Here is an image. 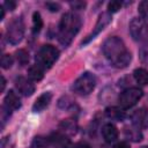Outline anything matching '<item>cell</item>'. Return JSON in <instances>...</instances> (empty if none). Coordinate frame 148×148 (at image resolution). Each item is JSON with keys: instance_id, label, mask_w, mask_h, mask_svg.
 <instances>
[{"instance_id": "obj_1", "label": "cell", "mask_w": 148, "mask_h": 148, "mask_svg": "<svg viewBox=\"0 0 148 148\" xmlns=\"http://www.w3.org/2000/svg\"><path fill=\"white\" fill-rule=\"evenodd\" d=\"M103 53L108 61L116 68H125L132 60V54L125 46L124 42L118 37L108 38L102 46Z\"/></svg>"}, {"instance_id": "obj_2", "label": "cell", "mask_w": 148, "mask_h": 148, "mask_svg": "<svg viewBox=\"0 0 148 148\" xmlns=\"http://www.w3.org/2000/svg\"><path fill=\"white\" fill-rule=\"evenodd\" d=\"M81 18L77 14L74 13H66L62 15L59 24V32H58V39L59 42L67 46L71 44L74 36L79 32L81 28Z\"/></svg>"}, {"instance_id": "obj_3", "label": "cell", "mask_w": 148, "mask_h": 148, "mask_svg": "<svg viewBox=\"0 0 148 148\" xmlns=\"http://www.w3.org/2000/svg\"><path fill=\"white\" fill-rule=\"evenodd\" d=\"M58 58H59V50L53 45L46 44L38 50L36 54V62L42 68L49 69L58 60Z\"/></svg>"}, {"instance_id": "obj_4", "label": "cell", "mask_w": 148, "mask_h": 148, "mask_svg": "<svg viewBox=\"0 0 148 148\" xmlns=\"http://www.w3.org/2000/svg\"><path fill=\"white\" fill-rule=\"evenodd\" d=\"M95 84H96V79L95 76L89 73V72H86L83 74H81L74 82L73 84V90L79 94V95H88L90 94L94 88H95Z\"/></svg>"}, {"instance_id": "obj_5", "label": "cell", "mask_w": 148, "mask_h": 148, "mask_svg": "<svg viewBox=\"0 0 148 148\" xmlns=\"http://www.w3.org/2000/svg\"><path fill=\"white\" fill-rule=\"evenodd\" d=\"M24 36V23L21 17L14 18L7 28V40L8 43L16 45L18 44Z\"/></svg>"}, {"instance_id": "obj_6", "label": "cell", "mask_w": 148, "mask_h": 148, "mask_svg": "<svg viewBox=\"0 0 148 148\" xmlns=\"http://www.w3.org/2000/svg\"><path fill=\"white\" fill-rule=\"evenodd\" d=\"M142 95H143L142 90L136 88V87L127 88V89H125L120 94V96H119V104L123 108H125V109L132 108V106H134L140 101Z\"/></svg>"}, {"instance_id": "obj_7", "label": "cell", "mask_w": 148, "mask_h": 148, "mask_svg": "<svg viewBox=\"0 0 148 148\" xmlns=\"http://www.w3.org/2000/svg\"><path fill=\"white\" fill-rule=\"evenodd\" d=\"M130 32L134 40H143L148 36V24L141 17H134L130 22Z\"/></svg>"}, {"instance_id": "obj_8", "label": "cell", "mask_w": 148, "mask_h": 148, "mask_svg": "<svg viewBox=\"0 0 148 148\" xmlns=\"http://www.w3.org/2000/svg\"><path fill=\"white\" fill-rule=\"evenodd\" d=\"M132 124L136 128H147L148 127V110L145 108L135 110L131 116Z\"/></svg>"}, {"instance_id": "obj_9", "label": "cell", "mask_w": 148, "mask_h": 148, "mask_svg": "<svg viewBox=\"0 0 148 148\" xmlns=\"http://www.w3.org/2000/svg\"><path fill=\"white\" fill-rule=\"evenodd\" d=\"M15 87L23 96H31L35 92L34 83L30 80H28L27 77H23V76H20L15 80Z\"/></svg>"}, {"instance_id": "obj_10", "label": "cell", "mask_w": 148, "mask_h": 148, "mask_svg": "<svg viewBox=\"0 0 148 148\" xmlns=\"http://www.w3.org/2000/svg\"><path fill=\"white\" fill-rule=\"evenodd\" d=\"M110 22H111V15H110V13H102V14L98 16V20H97V22H96V25H95L94 31L88 36V38H87L83 43H87V42H89L90 39L95 38V36L98 35Z\"/></svg>"}, {"instance_id": "obj_11", "label": "cell", "mask_w": 148, "mask_h": 148, "mask_svg": "<svg viewBox=\"0 0 148 148\" xmlns=\"http://www.w3.org/2000/svg\"><path fill=\"white\" fill-rule=\"evenodd\" d=\"M49 140H50L51 146H53L54 148H73L71 140L59 132L52 133Z\"/></svg>"}, {"instance_id": "obj_12", "label": "cell", "mask_w": 148, "mask_h": 148, "mask_svg": "<svg viewBox=\"0 0 148 148\" xmlns=\"http://www.w3.org/2000/svg\"><path fill=\"white\" fill-rule=\"evenodd\" d=\"M51 98H52V94L50 91H46L44 94H42L34 103L32 105V111L34 112H40L43 111L51 102Z\"/></svg>"}, {"instance_id": "obj_13", "label": "cell", "mask_w": 148, "mask_h": 148, "mask_svg": "<svg viewBox=\"0 0 148 148\" xmlns=\"http://www.w3.org/2000/svg\"><path fill=\"white\" fill-rule=\"evenodd\" d=\"M102 135L106 142H113L118 138V130L112 124H105L102 128Z\"/></svg>"}, {"instance_id": "obj_14", "label": "cell", "mask_w": 148, "mask_h": 148, "mask_svg": "<svg viewBox=\"0 0 148 148\" xmlns=\"http://www.w3.org/2000/svg\"><path fill=\"white\" fill-rule=\"evenodd\" d=\"M105 116L111 120L121 121L125 118V111L118 106H109L105 109Z\"/></svg>"}, {"instance_id": "obj_15", "label": "cell", "mask_w": 148, "mask_h": 148, "mask_svg": "<svg viewBox=\"0 0 148 148\" xmlns=\"http://www.w3.org/2000/svg\"><path fill=\"white\" fill-rule=\"evenodd\" d=\"M5 105L10 110H16V109H18L21 106L20 98L13 90H9L7 92V95L5 97Z\"/></svg>"}, {"instance_id": "obj_16", "label": "cell", "mask_w": 148, "mask_h": 148, "mask_svg": "<svg viewBox=\"0 0 148 148\" xmlns=\"http://www.w3.org/2000/svg\"><path fill=\"white\" fill-rule=\"evenodd\" d=\"M28 76L30 80L32 81H40L44 76V73H43V68L40 66H38L37 64L31 66L29 69H28Z\"/></svg>"}, {"instance_id": "obj_17", "label": "cell", "mask_w": 148, "mask_h": 148, "mask_svg": "<svg viewBox=\"0 0 148 148\" xmlns=\"http://www.w3.org/2000/svg\"><path fill=\"white\" fill-rule=\"evenodd\" d=\"M60 130H62L65 133L67 134H75L76 133V130H77V125L74 120L72 119H66V120H62L59 125Z\"/></svg>"}, {"instance_id": "obj_18", "label": "cell", "mask_w": 148, "mask_h": 148, "mask_svg": "<svg viewBox=\"0 0 148 148\" xmlns=\"http://www.w3.org/2000/svg\"><path fill=\"white\" fill-rule=\"evenodd\" d=\"M133 76L135 81L141 86H146L148 83V71L145 68H136L133 72Z\"/></svg>"}, {"instance_id": "obj_19", "label": "cell", "mask_w": 148, "mask_h": 148, "mask_svg": "<svg viewBox=\"0 0 148 148\" xmlns=\"http://www.w3.org/2000/svg\"><path fill=\"white\" fill-rule=\"evenodd\" d=\"M125 134L132 141L138 142V141H141L142 140V134L139 131V128H126L125 130Z\"/></svg>"}, {"instance_id": "obj_20", "label": "cell", "mask_w": 148, "mask_h": 148, "mask_svg": "<svg viewBox=\"0 0 148 148\" xmlns=\"http://www.w3.org/2000/svg\"><path fill=\"white\" fill-rule=\"evenodd\" d=\"M43 28V20H42V16L38 12H35L34 15H32V31L35 34L39 32L40 29Z\"/></svg>"}, {"instance_id": "obj_21", "label": "cell", "mask_w": 148, "mask_h": 148, "mask_svg": "<svg viewBox=\"0 0 148 148\" xmlns=\"http://www.w3.org/2000/svg\"><path fill=\"white\" fill-rule=\"evenodd\" d=\"M15 54H16V60L21 66H24V65H27L29 62V53L25 50L21 49L18 51H16Z\"/></svg>"}, {"instance_id": "obj_22", "label": "cell", "mask_w": 148, "mask_h": 148, "mask_svg": "<svg viewBox=\"0 0 148 148\" xmlns=\"http://www.w3.org/2000/svg\"><path fill=\"white\" fill-rule=\"evenodd\" d=\"M50 140L45 139L43 136H36L32 142V148H49L50 147Z\"/></svg>"}, {"instance_id": "obj_23", "label": "cell", "mask_w": 148, "mask_h": 148, "mask_svg": "<svg viewBox=\"0 0 148 148\" xmlns=\"http://www.w3.org/2000/svg\"><path fill=\"white\" fill-rule=\"evenodd\" d=\"M138 10H139V14L141 15V18H143L145 21H147L148 20V0L141 1L139 3Z\"/></svg>"}, {"instance_id": "obj_24", "label": "cell", "mask_w": 148, "mask_h": 148, "mask_svg": "<svg viewBox=\"0 0 148 148\" xmlns=\"http://www.w3.org/2000/svg\"><path fill=\"white\" fill-rule=\"evenodd\" d=\"M13 65V58L10 54H3L1 57V67L3 69H8L10 68Z\"/></svg>"}, {"instance_id": "obj_25", "label": "cell", "mask_w": 148, "mask_h": 148, "mask_svg": "<svg viewBox=\"0 0 148 148\" xmlns=\"http://www.w3.org/2000/svg\"><path fill=\"white\" fill-rule=\"evenodd\" d=\"M120 7H121V2L120 1H117V0H113V1H111V2L108 3V10H109V13H116V12H118L120 9Z\"/></svg>"}, {"instance_id": "obj_26", "label": "cell", "mask_w": 148, "mask_h": 148, "mask_svg": "<svg viewBox=\"0 0 148 148\" xmlns=\"http://www.w3.org/2000/svg\"><path fill=\"white\" fill-rule=\"evenodd\" d=\"M69 5H71V7L73 9H83L86 7V2L84 1H74V2H71Z\"/></svg>"}, {"instance_id": "obj_27", "label": "cell", "mask_w": 148, "mask_h": 148, "mask_svg": "<svg viewBox=\"0 0 148 148\" xmlns=\"http://www.w3.org/2000/svg\"><path fill=\"white\" fill-rule=\"evenodd\" d=\"M46 7L51 10V12H58L60 9V5L57 2H46Z\"/></svg>"}, {"instance_id": "obj_28", "label": "cell", "mask_w": 148, "mask_h": 148, "mask_svg": "<svg viewBox=\"0 0 148 148\" xmlns=\"http://www.w3.org/2000/svg\"><path fill=\"white\" fill-rule=\"evenodd\" d=\"M3 7H7V9L13 10V9H15V7H16V2H15V1H12V0L6 1V2L3 3Z\"/></svg>"}, {"instance_id": "obj_29", "label": "cell", "mask_w": 148, "mask_h": 148, "mask_svg": "<svg viewBox=\"0 0 148 148\" xmlns=\"http://www.w3.org/2000/svg\"><path fill=\"white\" fill-rule=\"evenodd\" d=\"M73 148H91L87 142H84V141H80V142H76L74 146H73Z\"/></svg>"}, {"instance_id": "obj_30", "label": "cell", "mask_w": 148, "mask_h": 148, "mask_svg": "<svg viewBox=\"0 0 148 148\" xmlns=\"http://www.w3.org/2000/svg\"><path fill=\"white\" fill-rule=\"evenodd\" d=\"M140 57H141L142 61L148 62V49H147V50H141V52H140Z\"/></svg>"}, {"instance_id": "obj_31", "label": "cell", "mask_w": 148, "mask_h": 148, "mask_svg": "<svg viewBox=\"0 0 148 148\" xmlns=\"http://www.w3.org/2000/svg\"><path fill=\"white\" fill-rule=\"evenodd\" d=\"M113 148H131V147H130V145H128L127 142H125V141H120V142H118L117 145H114Z\"/></svg>"}, {"instance_id": "obj_32", "label": "cell", "mask_w": 148, "mask_h": 148, "mask_svg": "<svg viewBox=\"0 0 148 148\" xmlns=\"http://www.w3.org/2000/svg\"><path fill=\"white\" fill-rule=\"evenodd\" d=\"M5 86H6V80L3 76H1V91L5 90Z\"/></svg>"}, {"instance_id": "obj_33", "label": "cell", "mask_w": 148, "mask_h": 148, "mask_svg": "<svg viewBox=\"0 0 148 148\" xmlns=\"http://www.w3.org/2000/svg\"><path fill=\"white\" fill-rule=\"evenodd\" d=\"M0 10H1L0 20H2V18H3V16H5V7H3V5H2V6H0Z\"/></svg>"}]
</instances>
